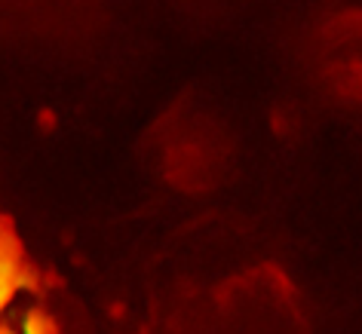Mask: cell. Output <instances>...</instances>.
I'll return each mask as SVG.
<instances>
[{"label":"cell","instance_id":"cell-1","mask_svg":"<svg viewBox=\"0 0 362 334\" xmlns=\"http://www.w3.org/2000/svg\"><path fill=\"white\" fill-rule=\"evenodd\" d=\"M40 282L37 267L25 258V246L13 221L0 215V316L16 304L22 292H34Z\"/></svg>","mask_w":362,"mask_h":334},{"label":"cell","instance_id":"cell-2","mask_svg":"<svg viewBox=\"0 0 362 334\" xmlns=\"http://www.w3.org/2000/svg\"><path fill=\"white\" fill-rule=\"evenodd\" d=\"M16 331L19 334H59V322L43 306H25L19 313V322H16Z\"/></svg>","mask_w":362,"mask_h":334},{"label":"cell","instance_id":"cell-3","mask_svg":"<svg viewBox=\"0 0 362 334\" xmlns=\"http://www.w3.org/2000/svg\"><path fill=\"white\" fill-rule=\"evenodd\" d=\"M0 334H19V331H16V325H10L6 319H0Z\"/></svg>","mask_w":362,"mask_h":334}]
</instances>
